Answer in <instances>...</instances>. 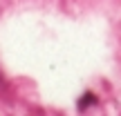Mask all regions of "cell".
<instances>
[{"instance_id":"cell-1","label":"cell","mask_w":121,"mask_h":116,"mask_svg":"<svg viewBox=\"0 0 121 116\" xmlns=\"http://www.w3.org/2000/svg\"><path fill=\"white\" fill-rule=\"evenodd\" d=\"M94 96H92V94H85V96H83V98H81V103H78V105H81V109H85V107H90V105H94Z\"/></svg>"}]
</instances>
